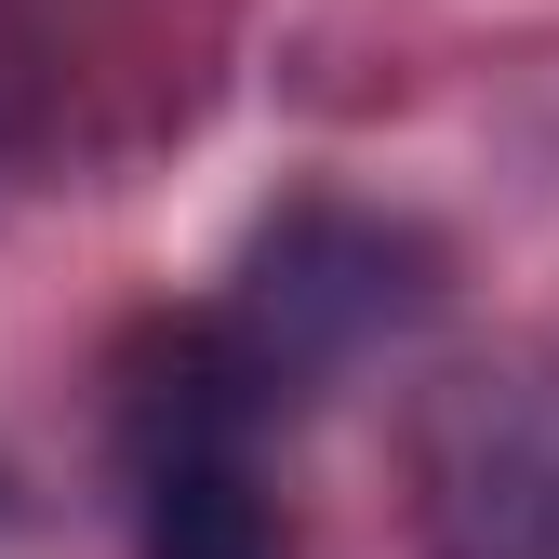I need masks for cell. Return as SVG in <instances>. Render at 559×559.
I'll return each mask as SVG.
<instances>
[{"instance_id": "cell-2", "label": "cell", "mask_w": 559, "mask_h": 559, "mask_svg": "<svg viewBox=\"0 0 559 559\" xmlns=\"http://www.w3.org/2000/svg\"><path fill=\"white\" fill-rule=\"evenodd\" d=\"M427 520L453 559H559V360L493 373L440 413Z\"/></svg>"}, {"instance_id": "cell-1", "label": "cell", "mask_w": 559, "mask_h": 559, "mask_svg": "<svg viewBox=\"0 0 559 559\" xmlns=\"http://www.w3.org/2000/svg\"><path fill=\"white\" fill-rule=\"evenodd\" d=\"M266 346L187 333L133 400V559H280L266 493Z\"/></svg>"}]
</instances>
